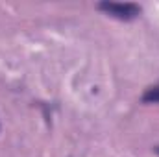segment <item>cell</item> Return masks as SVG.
Returning <instances> with one entry per match:
<instances>
[{
	"label": "cell",
	"mask_w": 159,
	"mask_h": 157,
	"mask_svg": "<svg viewBox=\"0 0 159 157\" xmlns=\"http://www.w3.org/2000/svg\"><path fill=\"white\" fill-rule=\"evenodd\" d=\"M96 7L100 11H104L106 15L117 19V20H122V22H129V20H135L143 7L139 4H133V2H100L96 4Z\"/></svg>",
	"instance_id": "cell-1"
},
{
	"label": "cell",
	"mask_w": 159,
	"mask_h": 157,
	"mask_svg": "<svg viewBox=\"0 0 159 157\" xmlns=\"http://www.w3.org/2000/svg\"><path fill=\"white\" fill-rule=\"evenodd\" d=\"M144 104H159V83L157 85H152L144 91L143 98H141Z\"/></svg>",
	"instance_id": "cell-2"
},
{
	"label": "cell",
	"mask_w": 159,
	"mask_h": 157,
	"mask_svg": "<svg viewBox=\"0 0 159 157\" xmlns=\"http://www.w3.org/2000/svg\"><path fill=\"white\" fill-rule=\"evenodd\" d=\"M154 152H156V154L159 155V146H156V148H154Z\"/></svg>",
	"instance_id": "cell-3"
}]
</instances>
